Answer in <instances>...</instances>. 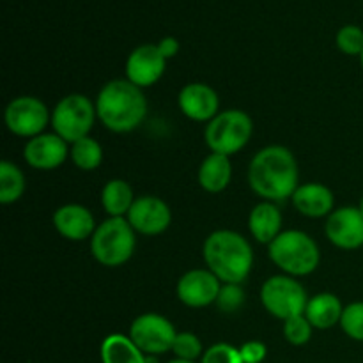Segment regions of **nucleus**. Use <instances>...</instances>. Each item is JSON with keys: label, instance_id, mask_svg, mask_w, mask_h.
<instances>
[{"label": "nucleus", "instance_id": "f257e3e1", "mask_svg": "<svg viewBox=\"0 0 363 363\" xmlns=\"http://www.w3.org/2000/svg\"><path fill=\"white\" fill-rule=\"evenodd\" d=\"M298 183V162L284 145H268L261 149L248 165V184L252 191L268 202L291 199L300 186Z\"/></svg>", "mask_w": 363, "mask_h": 363}, {"label": "nucleus", "instance_id": "f03ea898", "mask_svg": "<svg viewBox=\"0 0 363 363\" xmlns=\"http://www.w3.org/2000/svg\"><path fill=\"white\" fill-rule=\"evenodd\" d=\"M96 112L106 130L130 133L137 130L147 116V99L140 87L124 80H110L96 98Z\"/></svg>", "mask_w": 363, "mask_h": 363}, {"label": "nucleus", "instance_id": "7ed1b4c3", "mask_svg": "<svg viewBox=\"0 0 363 363\" xmlns=\"http://www.w3.org/2000/svg\"><path fill=\"white\" fill-rule=\"evenodd\" d=\"M206 266L222 284H243L254 266V250L236 230L220 229L209 234L202 247Z\"/></svg>", "mask_w": 363, "mask_h": 363}, {"label": "nucleus", "instance_id": "20e7f679", "mask_svg": "<svg viewBox=\"0 0 363 363\" xmlns=\"http://www.w3.org/2000/svg\"><path fill=\"white\" fill-rule=\"evenodd\" d=\"M268 255L277 268L289 277H307L321 261L319 247L303 230H282L268 245Z\"/></svg>", "mask_w": 363, "mask_h": 363}, {"label": "nucleus", "instance_id": "39448f33", "mask_svg": "<svg viewBox=\"0 0 363 363\" xmlns=\"http://www.w3.org/2000/svg\"><path fill=\"white\" fill-rule=\"evenodd\" d=\"M135 247V229L124 216H110L96 227L91 238L92 257L106 268H117L130 261Z\"/></svg>", "mask_w": 363, "mask_h": 363}, {"label": "nucleus", "instance_id": "423d86ee", "mask_svg": "<svg viewBox=\"0 0 363 363\" xmlns=\"http://www.w3.org/2000/svg\"><path fill=\"white\" fill-rule=\"evenodd\" d=\"M252 133V117L243 110L230 108L209 121L204 131V140L211 152L230 156L240 152L250 142Z\"/></svg>", "mask_w": 363, "mask_h": 363}, {"label": "nucleus", "instance_id": "0eeeda50", "mask_svg": "<svg viewBox=\"0 0 363 363\" xmlns=\"http://www.w3.org/2000/svg\"><path fill=\"white\" fill-rule=\"evenodd\" d=\"M96 117V103L87 96L67 94L57 103L52 112L53 133L64 138L67 144H74L80 138L89 137Z\"/></svg>", "mask_w": 363, "mask_h": 363}, {"label": "nucleus", "instance_id": "6e6552de", "mask_svg": "<svg viewBox=\"0 0 363 363\" xmlns=\"http://www.w3.org/2000/svg\"><path fill=\"white\" fill-rule=\"evenodd\" d=\"M261 301L273 318L287 321L294 315L305 314L308 296L305 287L294 277L275 275L262 284Z\"/></svg>", "mask_w": 363, "mask_h": 363}, {"label": "nucleus", "instance_id": "1a4fd4ad", "mask_svg": "<svg viewBox=\"0 0 363 363\" xmlns=\"http://www.w3.org/2000/svg\"><path fill=\"white\" fill-rule=\"evenodd\" d=\"M4 119L11 133L34 138L45 133V128L52 123V113L48 112V106L35 96H18L7 105Z\"/></svg>", "mask_w": 363, "mask_h": 363}, {"label": "nucleus", "instance_id": "9d476101", "mask_svg": "<svg viewBox=\"0 0 363 363\" xmlns=\"http://www.w3.org/2000/svg\"><path fill=\"white\" fill-rule=\"evenodd\" d=\"M176 335L172 323L155 312L138 315L130 326V339L137 344L138 350L155 357L172 351Z\"/></svg>", "mask_w": 363, "mask_h": 363}, {"label": "nucleus", "instance_id": "9b49d317", "mask_svg": "<svg viewBox=\"0 0 363 363\" xmlns=\"http://www.w3.org/2000/svg\"><path fill=\"white\" fill-rule=\"evenodd\" d=\"M126 218L135 233L144 234V236H158L165 233L172 223V211L163 199L144 195V197L135 199Z\"/></svg>", "mask_w": 363, "mask_h": 363}, {"label": "nucleus", "instance_id": "f8f14e48", "mask_svg": "<svg viewBox=\"0 0 363 363\" xmlns=\"http://www.w3.org/2000/svg\"><path fill=\"white\" fill-rule=\"evenodd\" d=\"M222 282L208 268L190 269L179 279L176 287L177 298L183 305L191 308H204L216 303Z\"/></svg>", "mask_w": 363, "mask_h": 363}, {"label": "nucleus", "instance_id": "ddd939ff", "mask_svg": "<svg viewBox=\"0 0 363 363\" xmlns=\"http://www.w3.org/2000/svg\"><path fill=\"white\" fill-rule=\"evenodd\" d=\"M326 238L330 243L342 250H357L363 247V215L358 208L344 206L333 209L326 218Z\"/></svg>", "mask_w": 363, "mask_h": 363}, {"label": "nucleus", "instance_id": "4468645a", "mask_svg": "<svg viewBox=\"0 0 363 363\" xmlns=\"http://www.w3.org/2000/svg\"><path fill=\"white\" fill-rule=\"evenodd\" d=\"M167 59L160 52L158 45H140L130 53L126 60V78L137 87L145 89L155 85L163 77Z\"/></svg>", "mask_w": 363, "mask_h": 363}, {"label": "nucleus", "instance_id": "2eb2a0df", "mask_svg": "<svg viewBox=\"0 0 363 363\" xmlns=\"http://www.w3.org/2000/svg\"><path fill=\"white\" fill-rule=\"evenodd\" d=\"M69 151V144L57 133H41L28 138L23 147V158L32 169L53 170L66 162Z\"/></svg>", "mask_w": 363, "mask_h": 363}, {"label": "nucleus", "instance_id": "dca6fc26", "mask_svg": "<svg viewBox=\"0 0 363 363\" xmlns=\"http://www.w3.org/2000/svg\"><path fill=\"white\" fill-rule=\"evenodd\" d=\"M179 108L188 119L197 121V123H209L218 116L220 99L213 87L202 82L184 85L177 96Z\"/></svg>", "mask_w": 363, "mask_h": 363}, {"label": "nucleus", "instance_id": "f3484780", "mask_svg": "<svg viewBox=\"0 0 363 363\" xmlns=\"http://www.w3.org/2000/svg\"><path fill=\"white\" fill-rule=\"evenodd\" d=\"M53 227L66 240L84 241L94 234L96 220L91 209L85 206L66 204L53 213Z\"/></svg>", "mask_w": 363, "mask_h": 363}, {"label": "nucleus", "instance_id": "a211bd4d", "mask_svg": "<svg viewBox=\"0 0 363 363\" xmlns=\"http://www.w3.org/2000/svg\"><path fill=\"white\" fill-rule=\"evenodd\" d=\"M291 201H293L294 208L308 218L330 216L333 213V204H335L332 190L321 183L300 184Z\"/></svg>", "mask_w": 363, "mask_h": 363}, {"label": "nucleus", "instance_id": "6ab92c4d", "mask_svg": "<svg viewBox=\"0 0 363 363\" xmlns=\"http://www.w3.org/2000/svg\"><path fill=\"white\" fill-rule=\"evenodd\" d=\"M248 229L255 241L269 245L282 233V213L275 202L262 201L250 211L248 216Z\"/></svg>", "mask_w": 363, "mask_h": 363}, {"label": "nucleus", "instance_id": "aec40b11", "mask_svg": "<svg viewBox=\"0 0 363 363\" xmlns=\"http://www.w3.org/2000/svg\"><path fill=\"white\" fill-rule=\"evenodd\" d=\"M344 305L339 296L333 293H319L311 298L305 308V318L318 330H330L340 325Z\"/></svg>", "mask_w": 363, "mask_h": 363}, {"label": "nucleus", "instance_id": "412c9836", "mask_svg": "<svg viewBox=\"0 0 363 363\" xmlns=\"http://www.w3.org/2000/svg\"><path fill=\"white\" fill-rule=\"evenodd\" d=\"M230 177H233V163L225 155L211 152L199 167V184L208 194H220L225 190L230 183Z\"/></svg>", "mask_w": 363, "mask_h": 363}, {"label": "nucleus", "instance_id": "4be33fe9", "mask_svg": "<svg viewBox=\"0 0 363 363\" xmlns=\"http://www.w3.org/2000/svg\"><path fill=\"white\" fill-rule=\"evenodd\" d=\"M99 357H101V363H145L147 354L138 350L130 335L110 333L103 339Z\"/></svg>", "mask_w": 363, "mask_h": 363}, {"label": "nucleus", "instance_id": "5701e85b", "mask_svg": "<svg viewBox=\"0 0 363 363\" xmlns=\"http://www.w3.org/2000/svg\"><path fill=\"white\" fill-rule=\"evenodd\" d=\"M133 202V190L124 179H110L103 186L101 204L110 216H124L126 218Z\"/></svg>", "mask_w": 363, "mask_h": 363}, {"label": "nucleus", "instance_id": "b1692460", "mask_svg": "<svg viewBox=\"0 0 363 363\" xmlns=\"http://www.w3.org/2000/svg\"><path fill=\"white\" fill-rule=\"evenodd\" d=\"M25 191V176L14 163L0 162V202L2 204H14L20 201Z\"/></svg>", "mask_w": 363, "mask_h": 363}, {"label": "nucleus", "instance_id": "393cba45", "mask_svg": "<svg viewBox=\"0 0 363 363\" xmlns=\"http://www.w3.org/2000/svg\"><path fill=\"white\" fill-rule=\"evenodd\" d=\"M71 160L80 170L91 172L96 170L103 162V147L91 137H85L71 144Z\"/></svg>", "mask_w": 363, "mask_h": 363}, {"label": "nucleus", "instance_id": "a878e982", "mask_svg": "<svg viewBox=\"0 0 363 363\" xmlns=\"http://www.w3.org/2000/svg\"><path fill=\"white\" fill-rule=\"evenodd\" d=\"M340 328L350 339L363 342V301H354L344 307Z\"/></svg>", "mask_w": 363, "mask_h": 363}, {"label": "nucleus", "instance_id": "bb28decb", "mask_svg": "<svg viewBox=\"0 0 363 363\" xmlns=\"http://www.w3.org/2000/svg\"><path fill=\"white\" fill-rule=\"evenodd\" d=\"M312 330L314 326L305 318V314L284 321V337L293 346H305L312 339Z\"/></svg>", "mask_w": 363, "mask_h": 363}, {"label": "nucleus", "instance_id": "cd10ccee", "mask_svg": "<svg viewBox=\"0 0 363 363\" xmlns=\"http://www.w3.org/2000/svg\"><path fill=\"white\" fill-rule=\"evenodd\" d=\"M172 353L176 354V358H181V360L195 362L199 358H202L204 351H202V342L195 333L191 332H181L176 335V340H174Z\"/></svg>", "mask_w": 363, "mask_h": 363}, {"label": "nucleus", "instance_id": "c85d7f7f", "mask_svg": "<svg viewBox=\"0 0 363 363\" xmlns=\"http://www.w3.org/2000/svg\"><path fill=\"white\" fill-rule=\"evenodd\" d=\"M337 48L346 55H362L363 52V28L358 25H344L335 35Z\"/></svg>", "mask_w": 363, "mask_h": 363}, {"label": "nucleus", "instance_id": "c756f323", "mask_svg": "<svg viewBox=\"0 0 363 363\" xmlns=\"http://www.w3.org/2000/svg\"><path fill=\"white\" fill-rule=\"evenodd\" d=\"M245 303V291L241 284H222L218 298H216V307L222 312L233 314L240 311Z\"/></svg>", "mask_w": 363, "mask_h": 363}, {"label": "nucleus", "instance_id": "7c9ffc66", "mask_svg": "<svg viewBox=\"0 0 363 363\" xmlns=\"http://www.w3.org/2000/svg\"><path fill=\"white\" fill-rule=\"evenodd\" d=\"M201 363H243V358L238 347L227 342H218L204 351Z\"/></svg>", "mask_w": 363, "mask_h": 363}, {"label": "nucleus", "instance_id": "2f4dec72", "mask_svg": "<svg viewBox=\"0 0 363 363\" xmlns=\"http://www.w3.org/2000/svg\"><path fill=\"white\" fill-rule=\"evenodd\" d=\"M240 354L243 363H262L268 354V347L261 340H248L240 347Z\"/></svg>", "mask_w": 363, "mask_h": 363}, {"label": "nucleus", "instance_id": "473e14b6", "mask_svg": "<svg viewBox=\"0 0 363 363\" xmlns=\"http://www.w3.org/2000/svg\"><path fill=\"white\" fill-rule=\"evenodd\" d=\"M158 48L160 52H162V55L165 57L167 60L172 59V57L177 55V52H179V41H177L176 38H172V35H167V38H163L162 41L158 43Z\"/></svg>", "mask_w": 363, "mask_h": 363}, {"label": "nucleus", "instance_id": "72a5a7b5", "mask_svg": "<svg viewBox=\"0 0 363 363\" xmlns=\"http://www.w3.org/2000/svg\"><path fill=\"white\" fill-rule=\"evenodd\" d=\"M169 363H195V362H188V360H181V358H176V360H170Z\"/></svg>", "mask_w": 363, "mask_h": 363}, {"label": "nucleus", "instance_id": "f704fd0d", "mask_svg": "<svg viewBox=\"0 0 363 363\" xmlns=\"http://www.w3.org/2000/svg\"><path fill=\"white\" fill-rule=\"evenodd\" d=\"M358 209H360L362 215H363V197H362V201H360V206H358Z\"/></svg>", "mask_w": 363, "mask_h": 363}, {"label": "nucleus", "instance_id": "c9c22d12", "mask_svg": "<svg viewBox=\"0 0 363 363\" xmlns=\"http://www.w3.org/2000/svg\"><path fill=\"white\" fill-rule=\"evenodd\" d=\"M360 64H362V69H363V52H362V55H360Z\"/></svg>", "mask_w": 363, "mask_h": 363}]
</instances>
